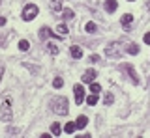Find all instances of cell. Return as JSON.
Here are the masks:
<instances>
[{"label":"cell","mask_w":150,"mask_h":138,"mask_svg":"<svg viewBox=\"0 0 150 138\" xmlns=\"http://www.w3.org/2000/svg\"><path fill=\"white\" fill-rule=\"evenodd\" d=\"M51 10L58 13L60 10H62V0H51Z\"/></svg>","instance_id":"5bb4252c"},{"label":"cell","mask_w":150,"mask_h":138,"mask_svg":"<svg viewBox=\"0 0 150 138\" xmlns=\"http://www.w3.org/2000/svg\"><path fill=\"white\" fill-rule=\"evenodd\" d=\"M96 62H100V56H98V54H92V56H90V63H96Z\"/></svg>","instance_id":"484cf974"},{"label":"cell","mask_w":150,"mask_h":138,"mask_svg":"<svg viewBox=\"0 0 150 138\" xmlns=\"http://www.w3.org/2000/svg\"><path fill=\"white\" fill-rule=\"evenodd\" d=\"M62 17H64L66 21L73 19V11H71V10H62Z\"/></svg>","instance_id":"603a6c76"},{"label":"cell","mask_w":150,"mask_h":138,"mask_svg":"<svg viewBox=\"0 0 150 138\" xmlns=\"http://www.w3.org/2000/svg\"><path fill=\"white\" fill-rule=\"evenodd\" d=\"M96 28H98V26L94 24V22H86V26H84V30H86L88 34H94V32H96Z\"/></svg>","instance_id":"7402d4cb"},{"label":"cell","mask_w":150,"mask_h":138,"mask_svg":"<svg viewBox=\"0 0 150 138\" xmlns=\"http://www.w3.org/2000/svg\"><path fill=\"white\" fill-rule=\"evenodd\" d=\"M38 6L36 4H26L25 6V10H23V21H34L36 19V15H38Z\"/></svg>","instance_id":"3957f363"},{"label":"cell","mask_w":150,"mask_h":138,"mask_svg":"<svg viewBox=\"0 0 150 138\" xmlns=\"http://www.w3.org/2000/svg\"><path fill=\"white\" fill-rule=\"evenodd\" d=\"M112 101H115V95H112L111 91H107V93H105V97H103V103H105L107 107H111V105H112Z\"/></svg>","instance_id":"2e32d148"},{"label":"cell","mask_w":150,"mask_h":138,"mask_svg":"<svg viewBox=\"0 0 150 138\" xmlns=\"http://www.w3.org/2000/svg\"><path fill=\"white\" fill-rule=\"evenodd\" d=\"M51 36H54V34H53L49 28H47V26L40 28V39H47V38H51Z\"/></svg>","instance_id":"4fadbf2b"},{"label":"cell","mask_w":150,"mask_h":138,"mask_svg":"<svg viewBox=\"0 0 150 138\" xmlns=\"http://www.w3.org/2000/svg\"><path fill=\"white\" fill-rule=\"evenodd\" d=\"M51 107H53V112L60 114V116H66V114L69 112V108H68V99H66L64 95L54 97L53 101H51Z\"/></svg>","instance_id":"6da1fadb"},{"label":"cell","mask_w":150,"mask_h":138,"mask_svg":"<svg viewBox=\"0 0 150 138\" xmlns=\"http://www.w3.org/2000/svg\"><path fill=\"white\" fill-rule=\"evenodd\" d=\"M56 36H58V38H66V36H68V26H66V24H58V26H56Z\"/></svg>","instance_id":"7c38bea8"},{"label":"cell","mask_w":150,"mask_h":138,"mask_svg":"<svg viewBox=\"0 0 150 138\" xmlns=\"http://www.w3.org/2000/svg\"><path fill=\"white\" fill-rule=\"evenodd\" d=\"M120 47H122L120 41H115V43H111L109 47L105 49V54H107V56H120V54H122V49Z\"/></svg>","instance_id":"277c9868"},{"label":"cell","mask_w":150,"mask_h":138,"mask_svg":"<svg viewBox=\"0 0 150 138\" xmlns=\"http://www.w3.org/2000/svg\"><path fill=\"white\" fill-rule=\"evenodd\" d=\"M6 24V17H0V26H4Z\"/></svg>","instance_id":"83f0119b"},{"label":"cell","mask_w":150,"mask_h":138,"mask_svg":"<svg viewBox=\"0 0 150 138\" xmlns=\"http://www.w3.org/2000/svg\"><path fill=\"white\" fill-rule=\"evenodd\" d=\"M86 123H88V118L86 116H79L77 121H75V127H77V129H84V127H86Z\"/></svg>","instance_id":"8fae6325"},{"label":"cell","mask_w":150,"mask_h":138,"mask_svg":"<svg viewBox=\"0 0 150 138\" xmlns=\"http://www.w3.org/2000/svg\"><path fill=\"white\" fill-rule=\"evenodd\" d=\"M90 91H92V93H100V91H101V86L96 84V82H92V84H90Z\"/></svg>","instance_id":"d4e9b609"},{"label":"cell","mask_w":150,"mask_h":138,"mask_svg":"<svg viewBox=\"0 0 150 138\" xmlns=\"http://www.w3.org/2000/svg\"><path fill=\"white\" fill-rule=\"evenodd\" d=\"M53 86H54L56 90H58V88H62V86H64V80L60 79V77H56V79L53 80Z\"/></svg>","instance_id":"cb8c5ba5"},{"label":"cell","mask_w":150,"mask_h":138,"mask_svg":"<svg viewBox=\"0 0 150 138\" xmlns=\"http://www.w3.org/2000/svg\"><path fill=\"white\" fill-rule=\"evenodd\" d=\"M51 132H53L54 136L62 135V127H60V123H53V125H51Z\"/></svg>","instance_id":"9a60e30c"},{"label":"cell","mask_w":150,"mask_h":138,"mask_svg":"<svg viewBox=\"0 0 150 138\" xmlns=\"http://www.w3.org/2000/svg\"><path fill=\"white\" fill-rule=\"evenodd\" d=\"M69 52H71V56H73V58H81V56H83V49L79 47V45H71Z\"/></svg>","instance_id":"30bf717a"},{"label":"cell","mask_w":150,"mask_h":138,"mask_svg":"<svg viewBox=\"0 0 150 138\" xmlns=\"http://www.w3.org/2000/svg\"><path fill=\"white\" fill-rule=\"evenodd\" d=\"M0 119L2 121L9 123L13 119V112H11V105H9V99H6L2 103V107H0Z\"/></svg>","instance_id":"7a4b0ae2"},{"label":"cell","mask_w":150,"mask_h":138,"mask_svg":"<svg viewBox=\"0 0 150 138\" xmlns=\"http://www.w3.org/2000/svg\"><path fill=\"white\" fill-rule=\"evenodd\" d=\"M131 21H133V15H131V13H126V15H122V17H120V22H122V26H124L126 30H129Z\"/></svg>","instance_id":"ba28073f"},{"label":"cell","mask_w":150,"mask_h":138,"mask_svg":"<svg viewBox=\"0 0 150 138\" xmlns=\"http://www.w3.org/2000/svg\"><path fill=\"white\" fill-rule=\"evenodd\" d=\"M126 52H128V54H139V47L135 43H129L128 49H126Z\"/></svg>","instance_id":"ac0fdd59"},{"label":"cell","mask_w":150,"mask_h":138,"mask_svg":"<svg viewBox=\"0 0 150 138\" xmlns=\"http://www.w3.org/2000/svg\"><path fill=\"white\" fill-rule=\"evenodd\" d=\"M86 103L90 105V107H94V105L98 103V93H92V95H88V97H86Z\"/></svg>","instance_id":"ffe728a7"},{"label":"cell","mask_w":150,"mask_h":138,"mask_svg":"<svg viewBox=\"0 0 150 138\" xmlns=\"http://www.w3.org/2000/svg\"><path fill=\"white\" fill-rule=\"evenodd\" d=\"M116 8H118V2H116V0H105V10L109 13H115Z\"/></svg>","instance_id":"9c48e42d"},{"label":"cell","mask_w":150,"mask_h":138,"mask_svg":"<svg viewBox=\"0 0 150 138\" xmlns=\"http://www.w3.org/2000/svg\"><path fill=\"white\" fill-rule=\"evenodd\" d=\"M144 43L150 45V32H146V34H144Z\"/></svg>","instance_id":"4316f807"},{"label":"cell","mask_w":150,"mask_h":138,"mask_svg":"<svg viewBox=\"0 0 150 138\" xmlns=\"http://www.w3.org/2000/svg\"><path fill=\"white\" fill-rule=\"evenodd\" d=\"M122 69H124V71L129 75V79H131V82H133V84H139V77H137V73H135V69H133V66H131V63H124V66H122Z\"/></svg>","instance_id":"5b68a950"},{"label":"cell","mask_w":150,"mask_h":138,"mask_svg":"<svg viewBox=\"0 0 150 138\" xmlns=\"http://www.w3.org/2000/svg\"><path fill=\"white\" fill-rule=\"evenodd\" d=\"M19 49H21L23 52H26V50L30 49V43H28L26 39H21V41H19Z\"/></svg>","instance_id":"d6986e66"},{"label":"cell","mask_w":150,"mask_h":138,"mask_svg":"<svg viewBox=\"0 0 150 138\" xmlns=\"http://www.w3.org/2000/svg\"><path fill=\"white\" fill-rule=\"evenodd\" d=\"M47 50H49L51 54H58V45H56V43H49V45H47Z\"/></svg>","instance_id":"44dd1931"},{"label":"cell","mask_w":150,"mask_h":138,"mask_svg":"<svg viewBox=\"0 0 150 138\" xmlns=\"http://www.w3.org/2000/svg\"><path fill=\"white\" fill-rule=\"evenodd\" d=\"M2 75H4V66L0 63V79H2Z\"/></svg>","instance_id":"f1b7e54d"},{"label":"cell","mask_w":150,"mask_h":138,"mask_svg":"<svg viewBox=\"0 0 150 138\" xmlns=\"http://www.w3.org/2000/svg\"><path fill=\"white\" fill-rule=\"evenodd\" d=\"M98 77V73L94 71V69H88V71H84V75H83V82H86V84H90V82L94 80Z\"/></svg>","instance_id":"52a82bcc"},{"label":"cell","mask_w":150,"mask_h":138,"mask_svg":"<svg viewBox=\"0 0 150 138\" xmlns=\"http://www.w3.org/2000/svg\"><path fill=\"white\" fill-rule=\"evenodd\" d=\"M73 95H75V103L81 105V103H83V99H84V88H83L81 84L73 86Z\"/></svg>","instance_id":"8992f818"},{"label":"cell","mask_w":150,"mask_h":138,"mask_svg":"<svg viewBox=\"0 0 150 138\" xmlns=\"http://www.w3.org/2000/svg\"><path fill=\"white\" fill-rule=\"evenodd\" d=\"M75 129H77V127H75V123H73V121H69V123H66V125H64L62 131H64V132H68V135H71Z\"/></svg>","instance_id":"e0dca14e"}]
</instances>
